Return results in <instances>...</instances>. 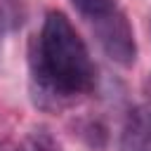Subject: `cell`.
Returning a JSON list of instances; mask_svg holds the SVG:
<instances>
[{"mask_svg":"<svg viewBox=\"0 0 151 151\" xmlns=\"http://www.w3.org/2000/svg\"><path fill=\"white\" fill-rule=\"evenodd\" d=\"M31 90L42 109H64L97 85V66L90 50L64 12H47L31 45Z\"/></svg>","mask_w":151,"mask_h":151,"instance_id":"cell-1","label":"cell"},{"mask_svg":"<svg viewBox=\"0 0 151 151\" xmlns=\"http://www.w3.org/2000/svg\"><path fill=\"white\" fill-rule=\"evenodd\" d=\"M76 12L90 24L104 54L118 66H132L137 59L134 31L118 0H71Z\"/></svg>","mask_w":151,"mask_h":151,"instance_id":"cell-2","label":"cell"},{"mask_svg":"<svg viewBox=\"0 0 151 151\" xmlns=\"http://www.w3.org/2000/svg\"><path fill=\"white\" fill-rule=\"evenodd\" d=\"M120 151H151V101L130 111L120 134Z\"/></svg>","mask_w":151,"mask_h":151,"instance_id":"cell-3","label":"cell"},{"mask_svg":"<svg viewBox=\"0 0 151 151\" xmlns=\"http://www.w3.org/2000/svg\"><path fill=\"white\" fill-rule=\"evenodd\" d=\"M14 151H59V144L45 130H35L28 137H24V142Z\"/></svg>","mask_w":151,"mask_h":151,"instance_id":"cell-4","label":"cell"},{"mask_svg":"<svg viewBox=\"0 0 151 151\" xmlns=\"http://www.w3.org/2000/svg\"><path fill=\"white\" fill-rule=\"evenodd\" d=\"M149 28H151V24H149Z\"/></svg>","mask_w":151,"mask_h":151,"instance_id":"cell-5","label":"cell"}]
</instances>
